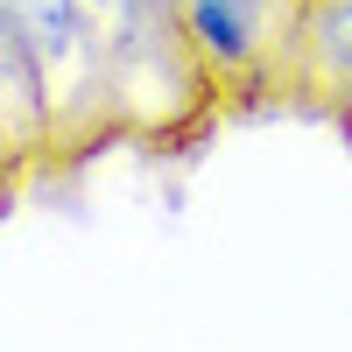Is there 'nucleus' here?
Returning a JSON list of instances; mask_svg holds the SVG:
<instances>
[{
  "label": "nucleus",
  "mask_w": 352,
  "mask_h": 352,
  "mask_svg": "<svg viewBox=\"0 0 352 352\" xmlns=\"http://www.w3.org/2000/svg\"><path fill=\"white\" fill-rule=\"evenodd\" d=\"M106 92L120 141H184L219 113L184 0H120L106 14Z\"/></svg>",
  "instance_id": "obj_1"
},
{
  "label": "nucleus",
  "mask_w": 352,
  "mask_h": 352,
  "mask_svg": "<svg viewBox=\"0 0 352 352\" xmlns=\"http://www.w3.org/2000/svg\"><path fill=\"white\" fill-rule=\"evenodd\" d=\"M331 120H338V127H345V141H352V92H345V106L331 113Z\"/></svg>",
  "instance_id": "obj_5"
},
{
  "label": "nucleus",
  "mask_w": 352,
  "mask_h": 352,
  "mask_svg": "<svg viewBox=\"0 0 352 352\" xmlns=\"http://www.w3.org/2000/svg\"><path fill=\"white\" fill-rule=\"evenodd\" d=\"M92 8H99V14H113V8H120V0H92Z\"/></svg>",
  "instance_id": "obj_6"
},
{
  "label": "nucleus",
  "mask_w": 352,
  "mask_h": 352,
  "mask_svg": "<svg viewBox=\"0 0 352 352\" xmlns=\"http://www.w3.org/2000/svg\"><path fill=\"white\" fill-rule=\"evenodd\" d=\"M0 148H8V176L21 184L28 155H56L64 148V127H56V106L43 92V71L8 28H0Z\"/></svg>",
  "instance_id": "obj_4"
},
{
  "label": "nucleus",
  "mask_w": 352,
  "mask_h": 352,
  "mask_svg": "<svg viewBox=\"0 0 352 352\" xmlns=\"http://www.w3.org/2000/svg\"><path fill=\"white\" fill-rule=\"evenodd\" d=\"M282 92L317 113H338L352 92V0H296L282 50Z\"/></svg>",
  "instance_id": "obj_3"
},
{
  "label": "nucleus",
  "mask_w": 352,
  "mask_h": 352,
  "mask_svg": "<svg viewBox=\"0 0 352 352\" xmlns=\"http://www.w3.org/2000/svg\"><path fill=\"white\" fill-rule=\"evenodd\" d=\"M0 28L36 56L64 127V155H85L106 134H120L106 92V14L92 0H0Z\"/></svg>",
  "instance_id": "obj_2"
}]
</instances>
